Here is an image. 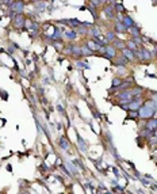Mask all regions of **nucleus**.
Returning a JSON list of instances; mask_svg holds the SVG:
<instances>
[{"label": "nucleus", "mask_w": 157, "mask_h": 194, "mask_svg": "<svg viewBox=\"0 0 157 194\" xmlns=\"http://www.w3.org/2000/svg\"><path fill=\"white\" fill-rule=\"evenodd\" d=\"M10 8L14 11V14H22L24 10V1L23 0H15Z\"/></svg>", "instance_id": "nucleus-3"}, {"label": "nucleus", "mask_w": 157, "mask_h": 194, "mask_svg": "<svg viewBox=\"0 0 157 194\" xmlns=\"http://www.w3.org/2000/svg\"><path fill=\"white\" fill-rule=\"evenodd\" d=\"M80 46H81V53H83V56H93V54H96L95 52H92V50H91L90 48L87 46V44L80 45Z\"/></svg>", "instance_id": "nucleus-19"}, {"label": "nucleus", "mask_w": 157, "mask_h": 194, "mask_svg": "<svg viewBox=\"0 0 157 194\" xmlns=\"http://www.w3.org/2000/svg\"><path fill=\"white\" fill-rule=\"evenodd\" d=\"M116 98L121 100V105L122 103H129L133 100V94H131L130 90H123V91H119V94L116 95Z\"/></svg>", "instance_id": "nucleus-2"}, {"label": "nucleus", "mask_w": 157, "mask_h": 194, "mask_svg": "<svg viewBox=\"0 0 157 194\" xmlns=\"http://www.w3.org/2000/svg\"><path fill=\"white\" fill-rule=\"evenodd\" d=\"M145 128H148V129H150V130H154L157 128V120H156V117H152V118H149L148 121L145 122Z\"/></svg>", "instance_id": "nucleus-14"}, {"label": "nucleus", "mask_w": 157, "mask_h": 194, "mask_svg": "<svg viewBox=\"0 0 157 194\" xmlns=\"http://www.w3.org/2000/svg\"><path fill=\"white\" fill-rule=\"evenodd\" d=\"M152 159H153L154 162L157 163V153H154V155H152Z\"/></svg>", "instance_id": "nucleus-38"}, {"label": "nucleus", "mask_w": 157, "mask_h": 194, "mask_svg": "<svg viewBox=\"0 0 157 194\" xmlns=\"http://www.w3.org/2000/svg\"><path fill=\"white\" fill-rule=\"evenodd\" d=\"M121 22H122V23L126 26V29H130L131 26H134V25H136V23H134V21L131 19L130 16H129V15H125V16H122Z\"/></svg>", "instance_id": "nucleus-13"}, {"label": "nucleus", "mask_w": 157, "mask_h": 194, "mask_svg": "<svg viewBox=\"0 0 157 194\" xmlns=\"http://www.w3.org/2000/svg\"><path fill=\"white\" fill-rule=\"evenodd\" d=\"M88 10L91 11V14H92V16L95 18V19H98V18H99V16H98V14H96V7L95 6H92V4L90 3V6H88Z\"/></svg>", "instance_id": "nucleus-27"}, {"label": "nucleus", "mask_w": 157, "mask_h": 194, "mask_svg": "<svg viewBox=\"0 0 157 194\" xmlns=\"http://www.w3.org/2000/svg\"><path fill=\"white\" fill-rule=\"evenodd\" d=\"M99 1H100V4H102V6H103V4H106V0H99Z\"/></svg>", "instance_id": "nucleus-40"}, {"label": "nucleus", "mask_w": 157, "mask_h": 194, "mask_svg": "<svg viewBox=\"0 0 157 194\" xmlns=\"http://www.w3.org/2000/svg\"><path fill=\"white\" fill-rule=\"evenodd\" d=\"M61 38H62L61 30L58 29V27H56V29H54V34L50 35V39H52V41H61Z\"/></svg>", "instance_id": "nucleus-18"}, {"label": "nucleus", "mask_w": 157, "mask_h": 194, "mask_svg": "<svg viewBox=\"0 0 157 194\" xmlns=\"http://www.w3.org/2000/svg\"><path fill=\"white\" fill-rule=\"evenodd\" d=\"M58 145L62 148L64 151H69V140H67V138L64 137V136H61V137L58 138Z\"/></svg>", "instance_id": "nucleus-9"}, {"label": "nucleus", "mask_w": 157, "mask_h": 194, "mask_svg": "<svg viewBox=\"0 0 157 194\" xmlns=\"http://www.w3.org/2000/svg\"><path fill=\"white\" fill-rule=\"evenodd\" d=\"M131 94H133V97H137V95H141L144 92V88L141 87H131Z\"/></svg>", "instance_id": "nucleus-23"}, {"label": "nucleus", "mask_w": 157, "mask_h": 194, "mask_svg": "<svg viewBox=\"0 0 157 194\" xmlns=\"http://www.w3.org/2000/svg\"><path fill=\"white\" fill-rule=\"evenodd\" d=\"M121 53H122V54H123V56L126 57V59L129 60V61H131V62L137 61V57H136V52H133V50L127 49V48H123V49L121 50Z\"/></svg>", "instance_id": "nucleus-4"}, {"label": "nucleus", "mask_w": 157, "mask_h": 194, "mask_svg": "<svg viewBox=\"0 0 157 194\" xmlns=\"http://www.w3.org/2000/svg\"><path fill=\"white\" fill-rule=\"evenodd\" d=\"M64 37L67 39H69V41H75V39L77 38V33H76V30L70 29V30H68V31L64 33Z\"/></svg>", "instance_id": "nucleus-16"}, {"label": "nucleus", "mask_w": 157, "mask_h": 194, "mask_svg": "<svg viewBox=\"0 0 157 194\" xmlns=\"http://www.w3.org/2000/svg\"><path fill=\"white\" fill-rule=\"evenodd\" d=\"M60 23H64V25H67V26H69L70 29L75 30L76 27H78L83 22H80L78 19H62V21H60Z\"/></svg>", "instance_id": "nucleus-6"}, {"label": "nucleus", "mask_w": 157, "mask_h": 194, "mask_svg": "<svg viewBox=\"0 0 157 194\" xmlns=\"http://www.w3.org/2000/svg\"><path fill=\"white\" fill-rule=\"evenodd\" d=\"M77 141H78V145H80V149H81V151L87 149V147H85V144H84V141H83V138L80 137V135H78V133H77Z\"/></svg>", "instance_id": "nucleus-28"}, {"label": "nucleus", "mask_w": 157, "mask_h": 194, "mask_svg": "<svg viewBox=\"0 0 157 194\" xmlns=\"http://www.w3.org/2000/svg\"><path fill=\"white\" fill-rule=\"evenodd\" d=\"M153 135H154L153 130L148 129V128H145V126H144V129H141V132H140V137H142L144 140H148V138L152 137Z\"/></svg>", "instance_id": "nucleus-12"}, {"label": "nucleus", "mask_w": 157, "mask_h": 194, "mask_svg": "<svg viewBox=\"0 0 157 194\" xmlns=\"http://www.w3.org/2000/svg\"><path fill=\"white\" fill-rule=\"evenodd\" d=\"M114 29H115V33H125V31H127L126 26L121 21H118V19H116L115 23H114Z\"/></svg>", "instance_id": "nucleus-11"}, {"label": "nucleus", "mask_w": 157, "mask_h": 194, "mask_svg": "<svg viewBox=\"0 0 157 194\" xmlns=\"http://www.w3.org/2000/svg\"><path fill=\"white\" fill-rule=\"evenodd\" d=\"M116 53H118V50H116L113 45H106V54H107L111 60H114L116 57Z\"/></svg>", "instance_id": "nucleus-8"}, {"label": "nucleus", "mask_w": 157, "mask_h": 194, "mask_svg": "<svg viewBox=\"0 0 157 194\" xmlns=\"http://www.w3.org/2000/svg\"><path fill=\"white\" fill-rule=\"evenodd\" d=\"M113 46L115 48L116 50H122L123 48H126V42L122 41V39H119V38H115L113 41Z\"/></svg>", "instance_id": "nucleus-15"}, {"label": "nucleus", "mask_w": 157, "mask_h": 194, "mask_svg": "<svg viewBox=\"0 0 157 194\" xmlns=\"http://www.w3.org/2000/svg\"><path fill=\"white\" fill-rule=\"evenodd\" d=\"M127 31L130 33V35L131 37H141V31H140V29L137 27V25H134V26H131L130 29H127Z\"/></svg>", "instance_id": "nucleus-17"}, {"label": "nucleus", "mask_w": 157, "mask_h": 194, "mask_svg": "<svg viewBox=\"0 0 157 194\" xmlns=\"http://www.w3.org/2000/svg\"><path fill=\"white\" fill-rule=\"evenodd\" d=\"M145 178H146V179H152V176L149 175V174H146V175H145Z\"/></svg>", "instance_id": "nucleus-39"}, {"label": "nucleus", "mask_w": 157, "mask_h": 194, "mask_svg": "<svg viewBox=\"0 0 157 194\" xmlns=\"http://www.w3.org/2000/svg\"><path fill=\"white\" fill-rule=\"evenodd\" d=\"M129 115L126 117V120H130V118H138V110H129Z\"/></svg>", "instance_id": "nucleus-26"}, {"label": "nucleus", "mask_w": 157, "mask_h": 194, "mask_svg": "<svg viewBox=\"0 0 157 194\" xmlns=\"http://www.w3.org/2000/svg\"><path fill=\"white\" fill-rule=\"evenodd\" d=\"M138 179H140L141 182H142V185H144V186H148V185H149V182H148V181H146V179H144V178H141V176H138Z\"/></svg>", "instance_id": "nucleus-36"}, {"label": "nucleus", "mask_w": 157, "mask_h": 194, "mask_svg": "<svg viewBox=\"0 0 157 194\" xmlns=\"http://www.w3.org/2000/svg\"><path fill=\"white\" fill-rule=\"evenodd\" d=\"M76 65H77V68H81V69H88V68H90L87 62H81V61H77Z\"/></svg>", "instance_id": "nucleus-31"}, {"label": "nucleus", "mask_w": 157, "mask_h": 194, "mask_svg": "<svg viewBox=\"0 0 157 194\" xmlns=\"http://www.w3.org/2000/svg\"><path fill=\"white\" fill-rule=\"evenodd\" d=\"M104 37H106V39H107L108 42H113L114 39L116 38V35H115V31H107L104 34Z\"/></svg>", "instance_id": "nucleus-22"}, {"label": "nucleus", "mask_w": 157, "mask_h": 194, "mask_svg": "<svg viewBox=\"0 0 157 194\" xmlns=\"http://www.w3.org/2000/svg\"><path fill=\"white\" fill-rule=\"evenodd\" d=\"M114 8H115L116 14H122V12H125V7H123L121 3H116L115 6H114Z\"/></svg>", "instance_id": "nucleus-25"}, {"label": "nucleus", "mask_w": 157, "mask_h": 194, "mask_svg": "<svg viewBox=\"0 0 157 194\" xmlns=\"http://www.w3.org/2000/svg\"><path fill=\"white\" fill-rule=\"evenodd\" d=\"M129 60L126 59L125 56H123V54H121V56H118V54H116V57H115V62H114V64L116 65V67H125L126 64H129Z\"/></svg>", "instance_id": "nucleus-7"}, {"label": "nucleus", "mask_w": 157, "mask_h": 194, "mask_svg": "<svg viewBox=\"0 0 157 194\" xmlns=\"http://www.w3.org/2000/svg\"><path fill=\"white\" fill-rule=\"evenodd\" d=\"M126 48L130 50H133V52H136L137 49H138V46H137V44H134L131 39H129V41H126Z\"/></svg>", "instance_id": "nucleus-24"}, {"label": "nucleus", "mask_w": 157, "mask_h": 194, "mask_svg": "<svg viewBox=\"0 0 157 194\" xmlns=\"http://www.w3.org/2000/svg\"><path fill=\"white\" fill-rule=\"evenodd\" d=\"M131 41H133L134 44H137V45H141L144 42V38L142 37H131Z\"/></svg>", "instance_id": "nucleus-30"}, {"label": "nucleus", "mask_w": 157, "mask_h": 194, "mask_svg": "<svg viewBox=\"0 0 157 194\" xmlns=\"http://www.w3.org/2000/svg\"><path fill=\"white\" fill-rule=\"evenodd\" d=\"M57 109H58V111H60V113H62V114H64V109H62L61 106H57Z\"/></svg>", "instance_id": "nucleus-37"}, {"label": "nucleus", "mask_w": 157, "mask_h": 194, "mask_svg": "<svg viewBox=\"0 0 157 194\" xmlns=\"http://www.w3.org/2000/svg\"><path fill=\"white\" fill-rule=\"evenodd\" d=\"M90 3L92 4V6H95V7H99V6H102V4H100V1H99V0H90Z\"/></svg>", "instance_id": "nucleus-35"}, {"label": "nucleus", "mask_w": 157, "mask_h": 194, "mask_svg": "<svg viewBox=\"0 0 157 194\" xmlns=\"http://www.w3.org/2000/svg\"><path fill=\"white\" fill-rule=\"evenodd\" d=\"M75 164L77 166V167L80 168V170H81V171H84V170H85V167H84V166H83V163L80 162V160H75Z\"/></svg>", "instance_id": "nucleus-34"}, {"label": "nucleus", "mask_w": 157, "mask_h": 194, "mask_svg": "<svg viewBox=\"0 0 157 194\" xmlns=\"http://www.w3.org/2000/svg\"><path fill=\"white\" fill-rule=\"evenodd\" d=\"M67 166L70 168V171H72L73 174L77 172V170H76V164H73V163H69V162H68V163H67Z\"/></svg>", "instance_id": "nucleus-33"}, {"label": "nucleus", "mask_w": 157, "mask_h": 194, "mask_svg": "<svg viewBox=\"0 0 157 194\" xmlns=\"http://www.w3.org/2000/svg\"><path fill=\"white\" fill-rule=\"evenodd\" d=\"M72 46H73V45H67V46L62 49L64 54H69V56H72Z\"/></svg>", "instance_id": "nucleus-29"}, {"label": "nucleus", "mask_w": 157, "mask_h": 194, "mask_svg": "<svg viewBox=\"0 0 157 194\" xmlns=\"http://www.w3.org/2000/svg\"><path fill=\"white\" fill-rule=\"evenodd\" d=\"M24 23H26V16L23 14H15L12 16V25L15 29H24Z\"/></svg>", "instance_id": "nucleus-1"}, {"label": "nucleus", "mask_w": 157, "mask_h": 194, "mask_svg": "<svg viewBox=\"0 0 157 194\" xmlns=\"http://www.w3.org/2000/svg\"><path fill=\"white\" fill-rule=\"evenodd\" d=\"M72 56L75 57V59H80V57H83L81 46H80V45H73L72 46Z\"/></svg>", "instance_id": "nucleus-10"}, {"label": "nucleus", "mask_w": 157, "mask_h": 194, "mask_svg": "<svg viewBox=\"0 0 157 194\" xmlns=\"http://www.w3.org/2000/svg\"><path fill=\"white\" fill-rule=\"evenodd\" d=\"M87 46L88 48H90V49L91 50H92V52H98V49H99V45H98V44H96V42L95 41H93V39H90V41H88L87 42Z\"/></svg>", "instance_id": "nucleus-21"}, {"label": "nucleus", "mask_w": 157, "mask_h": 194, "mask_svg": "<svg viewBox=\"0 0 157 194\" xmlns=\"http://www.w3.org/2000/svg\"><path fill=\"white\" fill-rule=\"evenodd\" d=\"M76 33H77V34H81V35H88V27H85L84 25H80V26L78 27H76Z\"/></svg>", "instance_id": "nucleus-20"}, {"label": "nucleus", "mask_w": 157, "mask_h": 194, "mask_svg": "<svg viewBox=\"0 0 157 194\" xmlns=\"http://www.w3.org/2000/svg\"><path fill=\"white\" fill-rule=\"evenodd\" d=\"M123 79H119V77H114L113 79V87H118V85L122 83Z\"/></svg>", "instance_id": "nucleus-32"}, {"label": "nucleus", "mask_w": 157, "mask_h": 194, "mask_svg": "<svg viewBox=\"0 0 157 194\" xmlns=\"http://www.w3.org/2000/svg\"><path fill=\"white\" fill-rule=\"evenodd\" d=\"M103 12H104V15L108 18V19H115V16H116V11H115V8H114V6H104V8H103Z\"/></svg>", "instance_id": "nucleus-5"}]
</instances>
